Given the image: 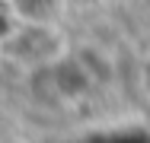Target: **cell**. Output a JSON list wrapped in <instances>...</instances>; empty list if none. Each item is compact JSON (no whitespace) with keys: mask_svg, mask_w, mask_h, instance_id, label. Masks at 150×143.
Segmentation results:
<instances>
[{"mask_svg":"<svg viewBox=\"0 0 150 143\" xmlns=\"http://www.w3.org/2000/svg\"><path fill=\"white\" fill-rule=\"evenodd\" d=\"M0 3H10V0H0Z\"/></svg>","mask_w":150,"mask_h":143,"instance_id":"3","label":"cell"},{"mask_svg":"<svg viewBox=\"0 0 150 143\" xmlns=\"http://www.w3.org/2000/svg\"><path fill=\"white\" fill-rule=\"evenodd\" d=\"M6 6L19 26H58L67 13V0H10Z\"/></svg>","mask_w":150,"mask_h":143,"instance_id":"1","label":"cell"},{"mask_svg":"<svg viewBox=\"0 0 150 143\" xmlns=\"http://www.w3.org/2000/svg\"><path fill=\"white\" fill-rule=\"evenodd\" d=\"M16 26H19V22L13 19L10 6H6V3H0V45H3V41L13 35V29H16Z\"/></svg>","mask_w":150,"mask_h":143,"instance_id":"2","label":"cell"}]
</instances>
